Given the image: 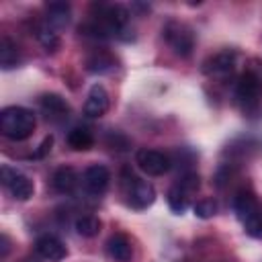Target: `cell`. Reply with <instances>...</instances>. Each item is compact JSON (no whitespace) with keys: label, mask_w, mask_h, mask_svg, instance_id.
Returning <instances> with one entry per match:
<instances>
[{"label":"cell","mask_w":262,"mask_h":262,"mask_svg":"<svg viewBox=\"0 0 262 262\" xmlns=\"http://www.w3.org/2000/svg\"><path fill=\"white\" fill-rule=\"evenodd\" d=\"M262 96V61L250 59L235 84V98L244 111H254Z\"/></svg>","instance_id":"6da1fadb"},{"label":"cell","mask_w":262,"mask_h":262,"mask_svg":"<svg viewBox=\"0 0 262 262\" xmlns=\"http://www.w3.org/2000/svg\"><path fill=\"white\" fill-rule=\"evenodd\" d=\"M35 115L25 106H6L0 113V131L12 141H23L35 131Z\"/></svg>","instance_id":"7a4b0ae2"},{"label":"cell","mask_w":262,"mask_h":262,"mask_svg":"<svg viewBox=\"0 0 262 262\" xmlns=\"http://www.w3.org/2000/svg\"><path fill=\"white\" fill-rule=\"evenodd\" d=\"M233 211L235 217L242 221L244 231L252 237H262V211L250 190H239L233 196Z\"/></svg>","instance_id":"3957f363"},{"label":"cell","mask_w":262,"mask_h":262,"mask_svg":"<svg viewBox=\"0 0 262 262\" xmlns=\"http://www.w3.org/2000/svg\"><path fill=\"white\" fill-rule=\"evenodd\" d=\"M164 39L172 47V51L176 55H180V57H188L192 53V49H194V33L184 23L170 20L164 27Z\"/></svg>","instance_id":"277c9868"},{"label":"cell","mask_w":262,"mask_h":262,"mask_svg":"<svg viewBox=\"0 0 262 262\" xmlns=\"http://www.w3.org/2000/svg\"><path fill=\"white\" fill-rule=\"evenodd\" d=\"M125 194H127V203L129 207L141 211L154 205L156 201V190L147 180H139L137 176H127L125 180Z\"/></svg>","instance_id":"5b68a950"},{"label":"cell","mask_w":262,"mask_h":262,"mask_svg":"<svg viewBox=\"0 0 262 262\" xmlns=\"http://www.w3.org/2000/svg\"><path fill=\"white\" fill-rule=\"evenodd\" d=\"M0 180H2L4 188H6L16 201H27V199H31L33 192H35V186H33L31 178L25 176L23 172H18L16 168L2 166V168H0Z\"/></svg>","instance_id":"8992f818"},{"label":"cell","mask_w":262,"mask_h":262,"mask_svg":"<svg viewBox=\"0 0 262 262\" xmlns=\"http://www.w3.org/2000/svg\"><path fill=\"white\" fill-rule=\"evenodd\" d=\"M135 162H137V166L147 176H160V174H164V172L170 170V158L164 151L149 149V147L139 149L137 156H135Z\"/></svg>","instance_id":"52a82bcc"},{"label":"cell","mask_w":262,"mask_h":262,"mask_svg":"<svg viewBox=\"0 0 262 262\" xmlns=\"http://www.w3.org/2000/svg\"><path fill=\"white\" fill-rule=\"evenodd\" d=\"M108 182H111V172H108V168L102 166V164H92V166H88V168L84 170V174H82V184H84V188H86L90 194H94V196L102 194V192L108 188Z\"/></svg>","instance_id":"ba28073f"},{"label":"cell","mask_w":262,"mask_h":262,"mask_svg":"<svg viewBox=\"0 0 262 262\" xmlns=\"http://www.w3.org/2000/svg\"><path fill=\"white\" fill-rule=\"evenodd\" d=\"M39 106H41V113L45 115V119L53 121V123H61L70 115V104L59 94H43L39 98Z\"/></svg>","instance_id":"9c48e42d"},{"label":"cell","mask_w":262,"mask_h":262,"mask_svg":"<svg viewBox=\"0 0 262 262\" xmlns=\"http://www.w3.org/2000/svg\"><path fill=\"white\" fill-rule=\"evenodd\" d=\"M108 104H111V98H108V92L102 84H94L86 96V102H84V113L92 119L96 117H102L106 111H108Z\"/></svg>","instance_id":"30bf717a"},{"label":"cell","mask_w":262,"mask_h":262,"mask_svg":"<svg viewBox=\"0 0 262 262\" xmlns=\"http://www.w3.org/2000/svg\"><path fill=\"white\" fill-rule=\"evenodd\" d=\"M35 252H37L43 260H49V262H59V260H63L66 254H68L63 242L57 239L55 235H41V237L35 242Z\"/></svg>","instance_id":"8fae6325"},{"label":"cell","mask_w":262,"mask_h":262,"mask_svg":"<svg viewBox=\"0 0 262 262\" xmlns=\"http://www.w3.org/2000/svg\"><path fill=\"white\" fill-rule=\"evenodd\" d=\"M235 66V53L233 51H221L215 53L213 57H209L203 66V72L209 76H225L233 70Z\"/></svg>","instance_id":"7c38bea8"},{"label":"cell","mask_w":262,"mask_h":262,"mask_svg":"<svg viewBox=\"0 0 262 262\" xmlns=\"http://www.w3.org/2000/svg\"><path fill=\"white\" fill-rule=\"evenodd\" d=\"M106 254L115 262H129L133 250H131V242L127 239V235H123V233L111 235L106 242Z\"/></svg>","instance_id":"4fadbf2b"},{"label":"cell","mask_w":262,"mask_h":262,"mask_svg":"<svg viewBox=\"0 0 262 262\" xmlns=\"http://www.w3.org/2000/svg\"><path fill=\"white\" fill-rule=\"evenodd\" d=\"M51 184H53V188H55L57 192L70 194V192H74V188L78 186V174H76V170L70 168V166L57 168L55 174H53V178H51Z\"/></svg>","instance_id":"5bb4252c"},{"label":"cell","mask_w":262,"mask_h":262,"mask_svg":"<svg viewBox=\"0 0 262 262\" xmlns=\"http://www.w3.org/2000/svg\"><path fill=\"white\" fill-rule=\"evenodd\" d=\"M68 23H70V4H66V2L47 4V25L51 29H61Z\"/></svg>","instance_id":"9a60e30c"},{"label":"cell","mask_w":262,"mask_h":262,"mask_svg":"<svg viewBox=\"0 0 262 262\" xmlns=\"http://www.w3.org/2000/svg\"><path fill=\"white\" fill-rule=\"evenodd\" d=\"M18 63H20V55H18L16 43H12V39L4 35L0 41V66L2 70H12Z\"/></svg>","instance_id":"2e32d148"},{"label":"cell","mask_w":262,"mask_h":262,"mask_svg":"<svg viewBox=\"0 0 262 262\" xmlns=\"http://www.w3.org/2000/svg\"><path fill=\"white\" fill-rule=\"evenodd\" d=\"M92 143H94V137H92V133H90L88 129H84V127H76V129H72V131L68 133V145H70L72 149H76V151L90 149Z\"/></svg>","instance_id":"e0dca14e"},{"label":"cell","mask_w":262,"mask_h":262,"mask_svg":"<svg viewBox=\"0 0 262 262\" xmlns=\"http://www.w3.org/2000/svg\"><path fill=\"white\" fill-rule=\"evenodd\" d=\"M113 68H115V59L104 51L92 53L86 59V70L92 72V74H104V72H111Z\"/></svg>","instance_id":"ac0fdd59"},{"label":"cell","mask_w":262,"mask_h":262,"mask_svg":"<svg viewBox=\"0 0 262 262\" xmlns=\"http://www.w3.org/2000/svg\"><path fill=\"white\" fill-rule=\"evenodd\" d=\"M188 192L180 186V184H174L170 190H168V207L174 211V213H184L186 207H188Z\"/></svg>","instance_id":"d6986e66"},{"label":"cell","mask_w":262,"mask_h":262,"mask_svg":"<svg viewBox=\"0 0 262 262\" xmlns=\"http://www.w3.org/2000/svg\"><path fill=\"white\" fill-rule=\"evenodd\" d=\"M74 227L82 237H94L100 231V219L94 217V215H82V217L76 219Z\"/></svg>","instance_id":"ffe728a7"},{"label":"cell","mask_w":262,"mask_h":262,"mask_svg":"<svg viewBox=\"0 0 262 262\" xmlns=\"http://www.w3.org/2000/svg\"><path fill=\"white\" fill-rule=\"evenodd\" d=\"M37 39L41 41V45H43L47 51H53V49L59 45V39H57V35L51 31V27H39V29H37Z\"/></svg>","instance_id":"44dd1931"},{"label":"cell","mask_w":262,"mask_h":262,"mask_svg":"<svg viewBox=\"0 0 262 262\" xmlns=\"http://www.w3.org/2000/svg\"><path fill=\"white\" fill-rule=\"evenodd\" d=\"M217 213V205L213 199H201L196 205H194V215L201 217V219H209Z\"/></svg>","instance_id":"7402d4cb"},{"label":"cell","mask_w":262,"mask_h":262,"mask_svg":"<svg viewBox=\"0 0 262 262\" xmlns=\"http://www.w3.org/2000/svg\"><path fill=\"white\" fill-rule=\"evenodd\" d=\"M178 184H180L188 194H192V192L199 188V184H201V182H199V174H194V172L184 174V176L180 178V182H178Z\"/></svg>","instance_id":"603a6c76"},{"label":"cell","mask_w":262,"mask_h":262,"mask_svg":"<svg viewBox=\"0 0 262 262\" xmlns=\"http://www.w3.org/2000/svg\"><path fill=\"white\" fill-rule=\"evenodd\" d=\"M51 145H53V137H51V135H47V137L43 139V143L39 145V151H37V156L41 158V156H45L47 151H51Z\"/></svg>","instance_id":"cb8c5ba5"},{"label":"cell","mask_w":262,"mask_h":262,"mask_svg":"<svg viewBox=\"0 0 262 262\" xmlns=\"http://www.w3.org/2000/svg\"><path fill=\"white\" fill-rule=\"evenodd\" d=\"M0 242H2V252H0V254H2V258H6V254H8V248H10V246H8V237H6V233H2Z\"/></svg>","instance_id":"d4e9b609"}]
</instances>
